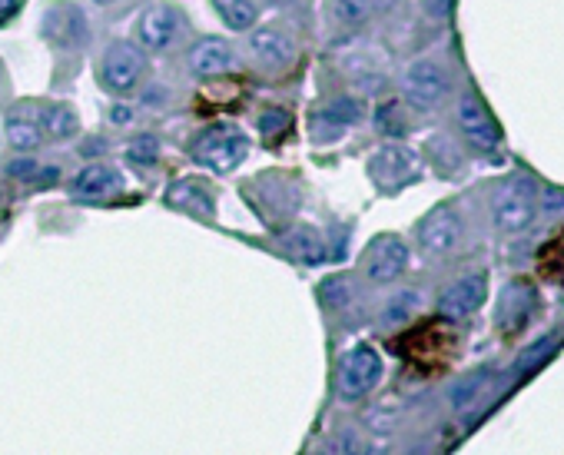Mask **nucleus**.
Masks as SVG:
<instances>
[{
    "instance_id": "nucleus-19",
    "label": "nucleus",
    "mask_w": 564,
    "mask_h": 455,
    "mask_svg": "<svg viewBox=\"0 0 564 455\" xmlns=\"http://www.w3.org/2000/svg\"><path fill=\"white\" fill-rule=\"evenodd\" d=\"M395 0H332V14H336L339 24H369L372 17L389 14Z\"/></svg>"
},
{
    "instance_id": "nucleus-1",
    "label": "nucleus",
    "mask_w": 564,
    "mask_h": 455,
    "mask_svg": "<svg viewBox=\"0 0 564 455\" xmlns=\"http://www.w3.org/2000/svg\"><path fill=\"white\" fill-rule=\"evenodd\" d=\"M538 216V186L531 177H511L492 196V223L501 233H525Z\"/></svg>"
},
{
    "instance_id": "nucleus-28",
    "label": "nucleus",
    "mask_w": 564,
    "mask_h": 455,
    "mask_svg": "<svg viewBox=\"0 0 564 455\" xmlns=\"http://www.w3.org/2000/svg\"><path fill=\"white\" fill-rule=\"evenodd\" d=\"M156 153H160V143H156V137H140L137 143H130V150H127V157L137 163V167H150V163L156 160Z\"/></svg>"
},
{
    "instance_id": "nucleus-25",
    "label": "nucleus",
    "mask_w": 564,
    "mask_h": 455,
    "mask_svg": "<svg viewBox=\"0 0 564 455\" xmlns=\"http://www.w3.org/2000/svg\"><path fill=\"white\" fill-rule=\"evenodd\" d=\"M415 309H419V293H415V289H405V293L392 296V303L385 306V323L399 326V323H405V319L415 313Z\"/></svg>"
},
{
    "instance_id": "nucleus-13",
    "label": "nucleus",
    "mask_w": 564,
    "mask_h": 455,
    "mask_svg": "<svg viewBox=\"0 0 564 455\" xmlns=\"http://www.w3.org/2000/svg\"><path fill=\"white\" fill-rule=\"evenodd\" d=\"M535 303H538V293L528 283H521V279H515V283H508L501 289L498 306H495V323L501 333L515 336L531 319V313H535Z\"/></svg>"
},
{
    "instance_id": "nucleus-3",
    "label": "nucleus",
    "mask_w": 564,
    "mask_h": 455,
    "mask_svg": "<svg viewBox=\"0 0 564 455\" xmlns=\"http://www.w3.org/2000/svg\"><path fill=\"white\" fill-rule=\"evenodd\" d=\"M379 379H382V356L369 343H359L342 356L336 372V389L342 399H362L379 386Z\"/></svg>"
},
{
    "instance_id": "nucleus-34",
    "label": "nucleus",
    "mask_w": 564,
    "mask_h": 455,
    "mask_svg": "<svg viewBox=\"0 0 564 455\" xmlns=\"http://www.w3.org/2000/svg\"><path fill=\"white\" fill-rule=\"evenodd\" d=\"M269 4H276V7H289V4H306V0H269Z\"/></svg>"
},
{
    "instance_id": "nucleus-12",
    "label": "nucleus",
    "mask_w": 564,
    "mask_h": 455,
    "mask_svg": "<svg viewBox=\"0 0 564 455\" xmlns=\"http://www.w3.org/2000/svg\"><path fill=\"white\" fill-rule=\"evenodd\" d=\"M485 299H488V276L472 273V276L455 279V283L438 296V313L448 319H465V316L478 313Z\"/></svg>"
},
{
    "instance_id": "nucleus-35",
    "label": "nucleus",
    "mask_w": 564,
    "mask_h": 455,
    "mask_svg": "<svg viewBox=\"0 0 564 455\" xmlns=\"http://www.w3.org/2000/svg\"><path fill=\"white\" fill-rule=\"evenodd\" d=\"M97 4H113V0H97Z\"/></svg>"
},
{
    "instance_id": "nucleus-26",
    "label": "nucleus",
    "mask_w": 564,
    "mask_h": 455,
    "mask_svg": "<svg viewBox=\"0 0 564 455\" xmlns=\"http://www.w3.org/2000/svg\"><path fill=\"white\" fill-rule=\"evenodd\" d=\"M485 382H488L485 372H472V376H465V379L452 389V406H455V409H468V406H472V402L478 399V392L485 389Z\"/></svg>"
},
{
    "instance_id": "nucleus-29",
    "label": "nucleus",
    "mask_w": 564,
    "mask_h": 455,
    "mask_svg": "<svg viewBox=\"0 0 564 455\" xmlns=\"http://www.w3.org/2000/svg\"><path fill=\"white\" fill-rule=\"evenodd\" d=\"M289 120L292 117H289L286 110H279V107L276 110H266L263 117H259V130H263L266 137H279V133L289 127Z\"/></svg>"
},
{
    "instance_id": "nucleus-27",
    "label": "nucleus",
    "mask_w": 564,
    "mask_h": 455,
    "mask_svg": "<svg viewBox=\"0 0 564 455\" xmlns=\"http://www.w3.org/2000/svg\"><path fill=\"white\" fill-rule=\"evenodd\" d=\"M319 296L326 299V306H346L349 303V296H352V283L349 279H326L319 289Z\"/></svg>"
},
{
    "instance_id": "nucleus-21",
    "label": "nucleus",
    "mask_w": 564,
    "mask_h": 455,
    "mask_svg": "<svg viewBox=\"0 0 564 455\" xmlns=\"http://www.w3.org/2000/svg\"><path fill=\"white\" fill-rule=\"evenodd\" d=\"M319 113H322V120H326V123H336V127H352V123L362 120V103L352 100V97H336V100H329Z\"/></svg>"
},
{
    "instance_id": "nucleus-30",
    "label": "nucleus",
    "mask_w": 564,
    "mask_h": 455,
    "mask_svg": "<svg viewBox=\"0 0 564 455\" xmlns=\"http://www.w3.org/2000/svg\"><path fill=\"white\" fill-rule=\"evenodd\" d=\"M7 177L14 180H37L40 177V163L34 157H17L7 163Z\"/></svg>"
},
{
    "instance_id": "nucleus-32",
    "label": "nucleus",
    "mask_w": 564,
    "mask_h": 455,
    "mask_svg": "<svg viewBox=\"0 0 564 455\" xmlns=\"http://www.w3.org/2000/svg\"><path fill=\"white\" fill-rule=\"evenodd\" d=\"M17 10H20V0H0V24H7Z\"/></svg>"
},
{
    "instance_id": "nucleus-11",
    "label": "nucleus",
    "mask_w": 564,
    "mask_h": 455,
    "mask_svg": "<svg viewBox=\"0 0 564 455\" xmlns=\"http://www.w3.org/2000/svg\"><path fill=\"white\" fill-rule=\"evenodd\" d=\"M44 37L50 40V44L57 47H80L87 44L90 37V24H87V14L70 4V0H60V4L47 7L44 14Z\"/></svg>"
},
{
    "instance_id": "nucleus-22",
    "label": "nucleus",
    "mask_w": 564,
    "mask_h": 455,
    "mask_svg": "<svg viewBox=\"0 0 564 455\" xmlns=\"http://www.w3.org/2000/svg\"><path fill=\"white\" fill-rule=\"evenodd\" d=\"M44 130L50 133V137H57V140L73 137V133H77V113H73V107H67V103L50 107L44 113Z\"/></svg>"
},
{
    "instance_id": "nucleus-15",
    "label": "nucleus",
    "mask_w": 564,
    "mask_h": 455,
    "mask_svg": "<svg viewBox=\"0 0 564 455\" xmlns=\"http://www.w3.org/2000/svg\"><path fill=\"white\" fill-rule=\"evenodd\" d=\"M166 203H170L173 210L200 216V220H213V213H216L213 193L203 180H176L170 190H166Z\"/></svg>"
},
{
    "instance_id": "nucleus-9",
    "label": "nucleus",
    "mask_w": 564,
    "mask_h": 455,
    "mask_svg": "<svg viewBox=\"0 0 564 455\" xmlns=\"http://www.w3.org/2000/svg\"><path fill=\"white\" fill-rule=\"evenodd\" d=\"M405 266H409V246L399 236H375L369 250H365L362 273L372 283H395L405 273Z\"/></svg>"
},
{
    "instance_id": "nucleus-2",
    "label": "nucleus",
    "mask_w": 564,
    "mask_h": 455,
    "mask_svg": "<svg viewBox=\"0 0 564 455\" xmlns=\"http://www.w3.org/2000/svg\"><path fill=\"white\" fill-rule=\"evenodd\" d=\"M190 153L200 167H210L216 173H229L249 157V140L243 130L233 127V123H216V127H206L200 137H196Z\"/></svg>"
},
{
    "instance_id": "nucleus-33",
    "label": "nucleus",
    "mask_w": 564,
    "mask_h": 455,
    "mask_svg": "<svg viewBox=\"0 0 564 455\" xmlns=\"http://www.w3.org/2000/svg\"><path fill=\"white\" fill-rule=\"evenodd\" d=\"M110 120L113 123H130V107H113L110 110Z\"/></svg>"
},
{
    "instance_id": "nucleus-20",
    "label": "nucleus",
    "mask_w": 564,
    "mask_h": 455,
    "mask_svg": "<svg viewBox=\"0 0 564 455\" xmlns=\"http://www.w3.org/2000/svg\"><path fill=\"white\" fill-rule=\"evenodd\" d=\"M213 7L233 30H249L259 17V0H213Z\"/></svg>"
},
{
    "instance_id": "nucleus-18",
    "label": "nucleus",
    "mask_w": 564,
    "mask_h": 455,
    "mask_svg": "<svg viewBox=\"0 0 564 455\" xmlns=\"http://www.w3.org/2000/svg\"><path fill=\"white\" fill-rule=\"evenodd\" d=\"M279 246L289 260H296L302 266H319L326 260V243H322V236L312 226H292V230L279 236Z\"/></svg>"
},
{
    "instance_id": "nucleus-10",
    "label": "nucleus",
    "mask_w": 564,
    "mask_h": 455,
    "mask_svg": "<svg viewBox=\"0 0 564 455\" xmlns=\"http://www.w3.org/2000/svg\"><path fill=\"white\" fill-rule=\"evenodd\" d=\"M183 14L170 4H153L143 10L140 24H137V37L146 50H170L176 40L183 37Z\"/></svg>"
},
{
    "instance_id": "nucleus-31",
    "label": "nucleus",
    "mask_w": 564,
    "mask_h": 455,
    "mask_svg": "<svg viewBox=\"0 0 564 455\" xmlns=\"http://www.w3.org/2000/svg\"><path fill=\"white\" fill-rule=\"evenodd\" d=\"M425 14L435 20H445L452 14V0H425Z\"/></svg>"
},
{
    "instance_id": "nucleus-17",
    "label": "nucleus",
    "mask_w": 564,
    "mask_h": 455,
    "mask_svg": "<svg viewBox=\"0 0 564 455\" xmlns=\"http://www.w3.org/2000/svg\"><path fill=\"white\" fill-rule=\"evenodd\" d=\"M233 67V47L219 37H203L190 50V70L196 77H219Z\"/></svg>"
},
{
    "instance_id": "nucleus-5",
    "label": "nucleus",
    "mask_w": 564,
    "mask_h": 455,
    "mask_svg": "<svg viewBox=\"0 0 564 455\" xmlns=\"http://www.w3.org/2000/svg\"><path fill=\"white\" fill-rule=\"evenodd\" d=\"M146 74V57L137 44H127V40H117L103 50L100 60V80L110 93H130L140 84Z\"/></svg>"
},
{
    "instance_id": "nucleus-23",
    "label": "nucleus",
    "mask_w": 564,
    "mask_h": 455,
    "mask_svg": "<svg viewBox=\"0 0 564 455\" xmlns=\"http://www.w3.org/2000/svg\"><path fill=\"white\" fill-rule=\"evenodd\" d=\"M7 140L14 143L17 150H34L37 143H40V127L30 117H10Z\"/></svg>"
},
{
    "instance_id": "nucleus-7",
    "label": "nucleus",
    "mask_w": 564,
    "mask_h": 455,
    "mask_svg": "<svg viewBox=\"0 0 564 455\" xmlns=\"http://www.w3.org/2000/svg\"><path fill=\"white\" fill-rule=\"evenodd\" d=\"M369 180L382 193H395L419 180V160L405 147H382L369 157Z\"/></svg>"
},
{
    "instance_id": "nucleus-6",
    "label": "nucleus",
    "mask_w": 564,
    "mask_h": 455,
    "mask_svg": "<svg viewBox=\"0 0 564 455\" xmlns=\"http://www.w3.org/2000/svg\"><path fill=\"white\" fill-rule=\"evenodd\" d=\"M455 123H458V133H462L465 143L472 150H478V153H495L498 150L501 130L492 120V113H488V107L475 97V93H465V97L458 100Z\"/></svg>"
},
{
    "instance_id": "nucleus-24",
    "label": "nucleus",
    "mask_w": 564,
    "mask_h": 455,
    "mask_svg": "<svg viewBox=\"0 0 564 455\" xmlns=\"http://www.w3.org/2000/svg\"><path fill=\"white\" fill-rule=\"evenodd\" d=\"M375 127H379V133H385V137H402V133L409 130L402 103H382V107L375 110Z\"/></svg>"
},
{
    "instance_id": "nucleus-16",
    "label": "nucleus",
    "mask_w": 564,
    "mask_h": 455,
    "mask_svg": "<svg viewBox=\"0 0 564 455\" xmlns=\"http://www.w3.org/2000/svg\"><path fill=\"white\" fill-rule=\"evenodd\" d=\"M249 47H253V54L266 67H289L292 57H296V44H292V37L282 27H259L249 37Z\"/></svg>"
},
{
    "instance_id": "nucleus-4",
    "label": "nucleus",
    "mask_w": 564,
    "mask_h": 455,
    "mask_svg": "<svg viewBox=\"0 0 564 455\" xmlns=\"http://www.w3.org/2000/svg\"><path fill=\"white\" fill-rule=\"evenodd\" d=\"M448 90H452V80H448L445 67L435 64V60L419 57V60H412V64L405 67L402 93H405V100H409L415 110H435L438 103L448 97Z\"/></svg>"
},
{
    "instance_id": "nucleus-8",
    "label": "nucleus",
    "mask_w": 564,
    "mask_h": 455,
    "mask_svg": "<svg viewBox=\"0 0 564 455\" xmlns=\"http://www.w3.org/2000/svg\"><path fill=\"white\" fill-rule=\"evenodd\" d=\"M462 233L465 226L455 206H435L419 223V246L428 256H448L462 246Z\"/></svg>"
},
{
    "instance_id": "nucleus-14",
    "label": "nucleus",
    "mask_w": 564,
    "mask_h": 455,
    "mask_svg": "<svg viewBox=\"0 0 564 455\" xmlns=\"http://www.w3.org/2000/svg\"><path fill=\"white\" fill-rule=\"evenodd\" d=\"M123 173L117 167H107V163H93V167H83L77 177L70 180V193L77 200H100V196H113L123 193Z\"/></svg>"
}]
</instances>
